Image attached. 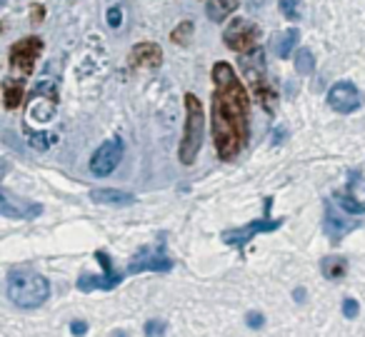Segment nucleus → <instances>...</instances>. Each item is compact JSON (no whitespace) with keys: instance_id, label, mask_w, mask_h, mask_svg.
I'll use <instances>...</instances> for the list:
<instances>
[{"instance_id":"obj_1","label":"nucleus","mask_w":365,"mask_h":337,"mask_svg":"<svg viewBox=\"0 0 365 337\" xmlns=\"http://www.w3.org/2000/svg\"><path fill=\"white\" fill-rule=\"evenodd\" d=\"M213 140L223 160H235L248 142V115L250 103L240 78L230 63L213 66Z\"/></svg>"},{"instance_id":"obj_2","label":"nucleus","mask_w":365,"mask_h":337,"mask_svg":"<svg viewBox=\"0 0 365 337\" xmlns=\"http://www.w3.org/2000/svg\"><path fill=\"white\" fill-rule=\"evenodd\" d=\"M51 297V282L36 270H13L8 275V300L18 307H41Z\"/></svg>"},{"instance_id":"obj_3","label":"nucleus","mask_w":365,"mask_h":337,"mask_svg":"<svg viewBox=\"0 0 365 337\" xmlns=\"http://www.w3.org/2000/svg\"><path fill=\"white\" fill-rule=\"evenodd\" d=\"M203 135H205V113L203 103L188 93L185 95V130H182V142L178 157H180L182 165H193L195 157H198L200 147H203Z\"/></svg>"},{"instance_id":"obj_4","label":"nucleus","mask_w":365,"mask_h":337,"mask_svg":"<svg viewBox=\"0 0 365 337\" xmlns=\"http://www.w3.org/2000/svg\"><path fill=\"white\" fill-rule=\"evenodd\" d=\"M240 66H243V76L245 81L253 85L255 95H258V100H263L265 105H268V110H273V93H270V85H268V78H265V56L260 48H253L250 53H243V61H240Z\"/></svg>"},{"instance_id":"obj_5","label":"nucleus","mask_w":365,"mask_h":337,"mask_svg":"<svg viewBox=\"0 0 365 337\" xmlns=\"http://www.w3.org/2000/svg\"><path fill=\"white\" fill-rule=\"evenodd\" d=\"M270 207H273V200H265V215H263V220H255V222H248V225H243V227H233V230H225L223 235V242H228V245H233V247H245L250 240H253L258 232H273V230H278L280 225H283V217L280 220H273L270 217Z\"/></svg>"},{"instance_id":"obj_6","label":"nucleus","mask_w":365,"mask_h":337,"mask_svg":"<svg viewBox=\"0 0 365 337\" xmlns=\"http://www.w3.org/2000/svg\"><path fill=\"white\" fill-rule=\"evenodd\" d=\"M258 38L260 28L250 21H243V18H235L233 23H228V28L223 33L225 46L235 53H250L255 48V43H258Z\"/></svg>"},{"instance_id":"obj_7","label":"nucleus","mask_w":365,"mask_h":337,"mask_svg":"<svg viewBox=\"0 0 365 337\" xmlns=\"http://www.w3.org/2000/svg\"><path fill=\"white\" fill-rule=\"evenodd\" d=\"M43 212V207L33 200L16 195L8 187H0V215L6 217H16V220H33Z\"/></svg>"},{"instance_id":"obj_8","label":"nucleus","mask_w":365,"mask_h":337,"mask_svg":"<svg viewBox=\"0 0 365 337\" xmlns=\"http://www.w3.org/2000/svg\"><path fill=\"white\" fill-rule=\"evenodd\" d=\"M43 51V41L41 38H26V41H18L11 51V66L16 73L21 76H31L33 68H36V61Z\"/></svg>"},{"instance_id":"obj_9","label":"nucleus","mask_w":365,"mask_h":337,"mask_svg":"<svg viewBox=\"0 0 365 337\" xmlns=\"http://www.w3.org/2000/svg\"><path fill=\"white\" fill-rule=\"evenodd\" d=\"M120 160H123V142L120 140H108V142H103L96 152H93L91 172L96 177H106L115 170Z\"/></svg>"},{"instance_id":"obj_10","label":"nucleus","mask_w":365,"mask_h":337,"mask_svg":"<svg viewBox=\"0 0 365 337\" xmlns=\"http://www.w3.org/2000/svg\"><path fill=\"white\" fill-rule=\"evenodd\" d=\"M96 257L101 260V265H103V270H106V272H103V275H81V280H78V290H83V292L113 290V287L123 280V272L113 270V262H110V257H108L106 252H96Z\"/></svg>"},{"instance_id":"obj_11","label":"nucleus","mask_w":365,"mask_h":337,"mask_svg":"<svg viewBox=\"0 0 365 337\" xmlns=\"http://www.w3.org/2000/svg\"><path fill=\"white\" fill-rule=\"evenodd\" d=\"M360 103H363V95H360V90L350 81L335 83L328 93V105L335 113H353L360 108Z\"/></svg>"},{"instance_id":"obj_12","label":"nucleus","mask_w":365,"mask_h":337,"mask_svg":"<svg viewBox=\"0 0 365 337\" xmlns=\"http://www.w3.org/2000/svg\"><path fill=\"white\" fill-rule=\"evenodd\" d=\"M360 222L355 220H348V217H343L338 210H335V202L333 200H325V215H323V232L328 235L330 242H338L343 240L348 232H353L355 227H358Z\"/></svg>"},{"instance_id":"obj_13","label":"nucleus","mask_w":365,"mask_h":337,"mask_svg":"<svg viewBox=\"0 0 365 337\" xmlns=\"http://www.w3.org/2000/svg\"><path fill=\"white\" fill-rule=\"evenodd\" d=\"M170 267H173V260L163 250H143V252H138V255L130 260V265H128V272H145V270L168 272Z\"/></svg>"},{"instance_id":"obj_14","label":"nucleus","mask_w":365,"mask_h":337,"mask_svg":"<svg viewBox=\"0 0 365 337\" xmlns=\"http://www.w3.org/2000/svg\"><path fill=\"white\" fill-rule=\"evenodd\" d=\"M130 63L135 68H158L163 63V51L158 43H140L133 48Z\"/></svg>"},{"instance_id":"obj_15","label":"nucleus","mask_w":365,"mask_h":337,"mask_svg":"<svg viewBox=\"0 0 365 337\" xmlns=\"http://www.w3.org/2000/svg\"><path fill=\"white\" fill-rule=\"evenodd\" d=\"M93 202H101V205H133L135 195L123 190H113V187H103V190H93L91 192Z\"/></svg>"},{"instance_id":"obj_16","label":"nucleus","mask_w":365,"mask_h":337,"mask_svg":"<svg viewBox=\"0 0 365 337\" xmlns=\"http://www.w3.org/2000/svg\"><path fill=\"white\" fill-rule=\"evenodd\" d=\"M320 270H323V275L328 277V280H340V277L348 272V262H345V257L328 255L320 262Z\"/></svg>"},{"instance_id":"obj_17","label":"nucleus","mask_w":365,"mask_h":337,"mask_svg":"<svg viewBox=\"0 0 365 337\" xmlns=\"http://www.w3.org/2000/svg\"><path fill=\"white\" fill-rule=\"evenodd\" d=\"M298 38H300V33L295 31V28H288V31H285L283 36L275 38V43H273L275 56H278V58H288L290 53H293V48H295V43H298Z\"/></svg>"},{"instance_id":"obj_18","label":"nucleus","mask_w":365,"mask_h":337,"mask_svg":"<svg viewBox=\"0 0 365 337\" xmlns=\"http://www.w3.org/2000/svg\"><path fill=\"white\" fill-rule=\"evenodd\" d=\"M235 8H238V0H210L205 11H208L210 21H218L220 23L225 16H230V13H233Z\"/></svg>"},{"instance_id":"obj_19","label":"nucleus","mask_w":365,"mask_h":337,"mask_svg":"<svg viewBox=\"0 0 365 337\" xmlns=\"http://www.w3.org/2000/svg\"><path fill=\"white\" fill-rule=\"evenodd\" d=\"M3 95H6V105L11 108V110H16V108L23 103V83L6 81L3 83Z\"/></svg>"},{"instance_id":"obj_20","label":"nucleus","mask_w":365,"mask_h":337,"mask_svg":"<svg viewBox=\"0 0 365 337\" xmlns=\"http://www.w3.org/2000/svg\"><path fill=\"white\" fill-rule=\"evenodd\" d=\"M295 71H298L300 76H310V73L315 71V58L308 48L298 51V56H295Z\"/></svg>"},{"instance_id":"obj_21","label":"nucleus","mask_w":365,"mask_h":337,"mask_svg":"<svg viewBox=\"0 0 365 337\" xmlns=\"http://www.w3.org/2000/svg\"><path fill=\"white\" fill-rule=\"evenodd\" d=\"M280 13L288 21H300V16H303V0H280Z\"/></svg>"},{"instance_id":"obj_22","label":"nucleus","mask_w":365,"mask_h":337,"mask_svg":"<svg viewBox=\"0 0 365 337\" xmlns=\"http://www.w3.org/2000/svg\"><path fill=\"white\" fill-rule=\"evenodd\" d=\"M338 205L343 207L345 212H350V215H360V212H365V202H358L350 195H338Z\"/></svg>"},{"instance_id":"obj_23","label":"nucleus","mask_w":365,"mask_h":337,"mask_svg":"<svg viewBox=\"0 0 365 337\" xmlns=\"http://www.w3.org/2000/svg\"><path fill=\"white\" fill-rule=\"evenodd\" d=\"M190 36H193V23H180V26L173 31V43H178V46H182V43H188L190 41Z\"/></svg>"},{"instance_id":"obj_24","label":"nucleus","mask_w":365,"mask_h":337,"mask_svg":"<svg viewBox=\"0 0 365 337\" xmlns=\"http://www.w3.org/2000/svg\"><path fill=\"white\" fill-rule=\"evenodd\" d=\"M51 140H53V135H43V133H38V135H31V145L36 147V150H48Z\"/></svg>"},{"instance_id":"obj_25","label":"nucleus","mask_w":365,"mask_h":337,"mask_svg":"<svg viewBox=\"0 0 365 337\" xmlns=\"http://www.w3.org/2000/svg\"><path fill=\"white\" fill-rule=\"evenodd\" d=\"M165 332V322H160V320H150L145 325V335H163Z\"/></svg>"},{"instance_id":"obj_26","label":"nucleus","mask_w":365,"mask_h":337,"mask_svg":"<svg viewBox=\"0 0 365 337\" xmlns=\"http://www.w3.org/2000/svg\"><path fill=\"white\" fill-rule=\"evenodd\" d=\"M120 21H123V16H120V8H118V6H113L110 11H108V26H110V28H120Z\"/></svg>"},{"instance_id":"obj_27","label":"nucleus","mask_w":365,"mask_h":337,"mask_svg":"<svg viewBox=\"0 0 365 337\" xmlns=\"http://www.w3.org/2000/svg\"><path fill=\"white\" fill-rule=\"evenodd\" d=\"M358 310H360V307H358V302H355V300H345L343 302V315L348 317V320H353V317L358 315Z\"/></svg>"},{"instance_id":"obj_28","label":"nucleus","mask_w":365,"mask_h":337,"mask_svg":"<svg viewBox=\"0 0 365 337\" xmlns=\"http://www.w3.org/2000/svg\"><path fill=\"white\" fill-rule=\"evenodd\" d=\"M248 325L253 327V330H258V327L265 325V317L260 315V312H248Z\"/></svg>"},{"instance_id":"obj_29","label":"nucleus","mask_w":365,"mask_h":337,"mask_svg":"<svg viewBox=\"0 0 365 337\" xmlns=\"http://www.w3.org/2000/svg\"><path fill=\"white\" fill-rule=\"evenodd\" d=\"M71 332H73V335H86V332H88V325H86V322H81V320H76V322L71 325Z\"/></svg>"},{"instance_id":"obj_30","label":"nucleus","mask_w":365,"mask_h":337,"mask_svg":"<svg viewBox=\"0 0 365 337\" xmlns=\"http://www.w3.org/2000/svg\"><path fill=\"white\" fill-rule=\"evenodd\" d=\"M245 6H248V11H260L268 6V0H245Z\"/></svg>"},{"instance_id":"obj_31","label":"nucleus","mask_w":365,"mask_h":337,"mask_svg":"<svg viewBox=\"0 0 365 337\" xmlns=\"http://www.w3.org/2000/svg\"><path fill=\"white\" fill-rule=\"evenodd\" d=\"M3 3H6V0H0V6H3Z\"/></svg>"}]
</instances>
